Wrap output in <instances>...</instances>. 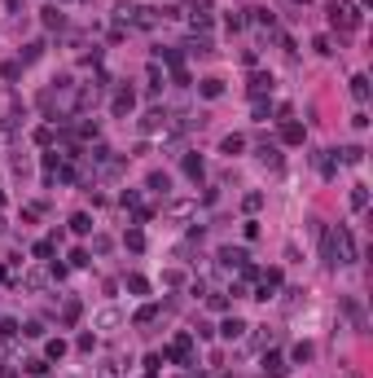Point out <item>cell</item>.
<instances>
[{"instance_id": "6da1fadb", "label": "cell", "mask_w": 373, "mask_h": 378, "mask_svg": "<svg viewBox=\"0 0 373 378\" xmlns=\"http://www.w3.org/2000/svg\"><path fill=\"white\" fill-rule=\"evenodd\" d=\"M281 374H285V369H281V361H277V357L263 361V378H281Z\"/></svg>"}, {"instance_id": "277c9868", "label": "cell", "mask_w": 373, "mask_h": 378, "mask_svg": "<svg viewBox=\"0 0 373 378\" xmlns=\"http://www.w3.org/2000/svg\"><path fill=\"white\" fill-rule=\"evenodd\" d=\"M241 330H246V325H241V321H224V335H229V339H237Z\"/></svg>"}, {"instance_id": "3957f363", "label": "cell", "mask_w": 373, "mask_h": 378, "mask_svg": "<svg viewBox=\"0 0 373 378\" xmlns=\"http://www.w3.org/2000/svg\"><path fill=\"white\" fill-rule=\"evenodd\" d=\"M285 141H303V128H299V123H285Z\"/></svg>"}, {"instance_id": "7a4b0ae2", "label": "cell", "mask_w": 373, "mask_h": 378, "mask_svg": "<svg viewBox=\"0 0 373 378\" xmlns=\"http://www.w3.org/2000/svg\"><path fill=\"white\" fill-rule=\"evenodd\" d=\"M351 93H356V97H369V79H364V75H356V79H351Z\"/></svg>"}]
</instances>
